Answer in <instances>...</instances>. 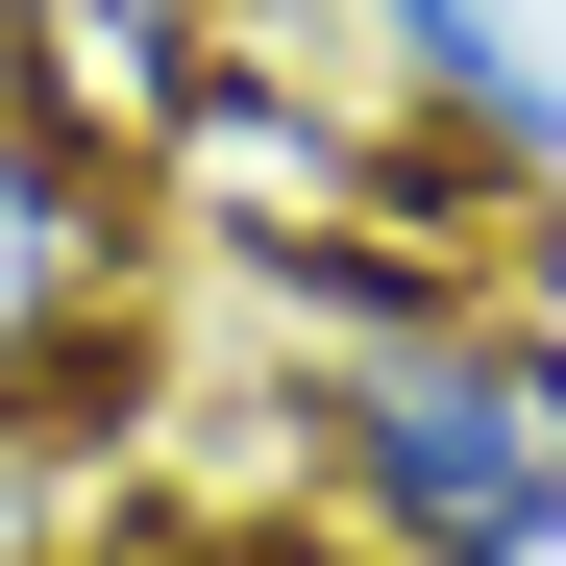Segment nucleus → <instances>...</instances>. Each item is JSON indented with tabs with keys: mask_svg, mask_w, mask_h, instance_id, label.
Segmentation results:
<instances>
[{
	"mask_svg": "<svg viewBox=\"0 0 566 566\" xmlns=\"http://www.w3.org/2000/svg\"><path fill=\"white\" fill-rule=\"evenodd\" d=\"M222 443H271L247 493H296L369 566H566V296L443 271L395 321H296V345H247Z\"/></svg>",
	"mask_w": 566,
	"mask_h": 566,
	"instance_id": "f257e3e1",
	"label": "nucleus"
},
{
	"mask_svg": "<svg viewBox=\"0 0 566 566\" xmlns=\"http://www.w3.org/2000/svg\"><path fill=\"white\" fill-rule=\"evenodd\" d=\"M172 369V198L99 148V124H50V99H0V443L74 468L99 493V419Z\"/></svg>",
	"mask_w": 566,
	"mask_h": 566,
	"instance_id": "f03ea898",
	"label": "nucleus"
},
{
	"mask_svg": "<svg viewBox=\"0 0 566 566\" xmlns=\"http://www.w3.org/2000/svg\"><path fill=\"white\" fill-rule=\"evenodd\" d=\"M321 25L369 50V99L443 124V172L493 222H566V50H542V0H321Z\"/></svg>",
	"mask_w": 566,
	"mask_h": 566,
	"instance_id": "7ed1b4c3",
	"label": "nucleus"
},
{
	"mask_svg": "<svg viewBox=\"0 0 566 566\" xmlns=\"http://www.w3.org/2000/svg\"><path fill=\"white\" fill-rule=\"evenodd\" d=\"M222 74H247V0H25V99L99 124L148 198H172V148L222 124Z\"/></svg>",
	"mask_w": 566,
	"mask_h": 566,
	"instance_id": "20e7f679",
	"label": "nucleus"
},
{
	"mask_svg": "<svg viewBox=\"0 0 566 566\" xmlns=\"http://www.w3.org/2000/svg\"><path fill=\"white\" fill-rule=\"evenodd\" d=\"M99 566H369V542H321L296 493H99Z\"/></svg>",
	"mask_w": 566,
	"mask_h": 566,
	"instance_id": "39448f33",
	"label": "nucleus"
},
{
	"mask_svg": "<svg viewBox=\"0 0 566 566\" xmlns=\"http://www.w3.org/2000/svg\"><path fill=\"white\" fill-rule=\"evenodd\" d=\"M0 566H99V493H74V468H25V443H0Z\"/></svg>",
	"mask_w": 566,
	"mask_h": 566,
	"instance_id": "423d86ee",
	"label": "nucleus"
},
{
	"mask_svg": "<svg viewBox=\"0 0 566 566\" xmlns=\"http://www.w3.org/2000/svg\"><path fill=\"white\" fill-rule=\"evenodd\" d=\"M0 99H25V0H0Z\"/></svg>",
	"mask_w": 566,
	"mask_h": 566,
	"instance_id": "0eeeda50",
	"label": "nucleus"
}]
</instances>
